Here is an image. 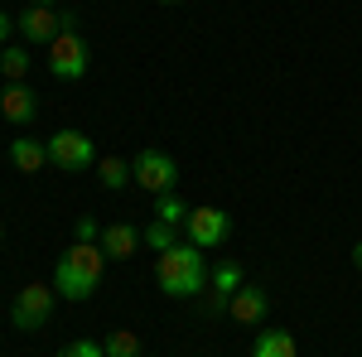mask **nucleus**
Returning a JSON list of instances; mask_svg holds the SVG:
<instances>
[{
	"mask_svg": "<svg viewBox=\"0 0 362 357\" xmlns=\"http://www.w3.org/2000/svg\"><path fill=\"white\" fill-rule=\"evenodd\" d=\"M5 155H10V165L20 169V174H39V169L49 165V145H44V140H34V136H15Z\"/></svg>",
	"mask_w": 362,
	"mask_h": 357,
	"instance_id": "f8f14e48",
	"label": "nucleus"
},
{
	"mask_svg": "<svg viewBox=\"0 0 362 357\" xmlns=\"http://www.w3.org/2000/svg\"><path fill=\"white\" fill-rule=\"evenodd\" d=\"M87 68H92V49L78 34V20L63 15V34L49 44V73H54L58 83H78V78H87Z\"/></svg>",
	"mask_w": 362,
	"mask_h": 357,
	"instance_id": "7ed1b4c3",
	"label": "nucleus"
},
{
	"mask_svg": "<svg viewBox=\"0 0 362 357\" xmlns=\"http://www.w3.org/2000/svg\"><path fill=\"white\" fill-rule=\"evenodd\" d=\"M160 5H184V0H160Z\"/></svg>",
	"mask_w": 362,
	"mask_h": 357,
	"instance_id": "a878e982",
	"label": "nucleus"
},
{
	"mask_svg": "<svg viewBox=\"0 0 362 357\" xmlns=\"http://www.w3.org/2000/svg\"><path fill=\"white\" fill-rule=\"evenodd\" d=\"M232 309V295H218V290H208V300H203V314L208 319H218V314H227Z\"/></svg>",
	"mask_w": 362,
	"mask_h": 357,
	"instance_id": "412c9836",
	"label": "nucleus"
},
{
	"mask_svg": "<svg viewBox=\"0 0 362 357\" xmlns=\"http://www.w3.org/2000/svg\"><path fill=\"white\" fill-rule=\"evenodd\" d=\"M97 179H102V189H126V184H136V169L121 155H107V160H97Z\"/></svg>",
	"mask_w": 362,
	"mask_h": 357,
	"instance_id": "4468645a",
	"label": "nucleus"
},
{
	"mask_svg": "<svg viewBox=\"0 0 362 357\" xmlns=\"http://www.w3.org/2000/svg\"><path fill=\"white\" fill-rule=\"evenodd\" d=\"M107 357H145L140 353V333H131V329H116V333H107Z\"/></svg>",
	"mask_w": 362,
	"mask_h": 357,
	"instance_id": "f3484780",
	"label": "nucleus"
},
{
	"mask_svg": "<svg viewBox=\"0 0 362 357\" xmlns=\"http://www.w3.org/2000/svg\"><path fill=\"white\" fill-rule=\"evenodd\" d=\"M15 29H20L25 44H54L63 34V15H54L49 5H29V10L15 15Z\"/></svg>",
	"mask_w": 362,
	"mask_h": 357,
	"instance_id": "6e6552de",
	"label": "nucleus"
},
{
	"mask_svg": "<svg viewBox=\"0 0 362 357\" xmlns=\"http://www.w3.org/2000/svg\"><path fill=\"white\" fill-rule=\"evenodd\" d=\"M29 5H49V10H54V5H58V0H29Z\"/></svg>",
	"mask_w": 362,
	"mask_h": 357,
	"instance_id": "393cba45",
	"label": "nucleus"
},
{
	"mask_svg": "<svg viewBox=\"0 0 362 357\" xmlns=\"http://www.w3.org/2000/svg\"><path fill=\"white\" fill-rule=\"evenodd\" d=\"M247 280H242V266L237 261H223V266H213V290L218 295H237Z\"/></svg>",
	"mask_w": 362,
	"mask_h": 357,
	"instance_id": "a211bd4d",
	"label": "nucleus"
},
{
	"mask_svg": "<svg viewBox=\"0 0 362 357\" xmlns=\"http://www.w3.org/2000/svg\"><path fill=\"white\" fill-rule=\"evenodd\" d=\"M0 116H5L10 126H29V121L39 116V97H34V87L5 83V92H0Z\"/></svg>",
	"mask_w": 362,
	"mask_h": 357,
	"instance_id": "1a4fd4ad",
	"label": "nucleus"
},
{
	"mask_svg": "<svg viewBox=\"0 0 362 357\" xmlns=\"http://www.w3.org/2000/svg\"><path fill=\"white\" fill-rule=\"evenodd\" d=\"M353 266H358V271H362V242H358V247H353Z\"/></svg>",
	"mask_w": 362,
	"mask_h": 357,
	"instance_id": "b1692460",
	"label": "nucleus"
},
{
	"mask_svg": "<svg viewBox=\"0 0 362 357\" xmlns=\"http://www.w3.org/2000/svg\"><path fill=\"white\" fill-rule=\"evenodd\" d=\"M155 285L165 290L169 300H189V295H203L208 285V261L194 242H174L169 251L155 256Z\"/></svg>",
	"mask_w": 362,
	"mask_h": 357,
	"instance_id": "f03ea898",
	"label": "nucleus"
},
{
	"mask_svg": "<svg viewBox=\"0 0 362 357\" xmlns=\"http://www.w3.org/2000/svg\"><path fill=\"white\" fill-rule=\"evenodd\" d=\"M49 319H54V285L29 280L25 290L15 295V304H10V324H15L20 333H39Z\"/></svg>",
	"mask_w": 362,
	"mask_h": 357,
	"instance_id": "39448f33",
	"label": "nucleus"
},
{
	"mask_svg": "<svg viewBox=\"0 0 362 357\" xmlns=\"http://www.w3.org/2000/svg\"><path fill=\"white\" fill-rule=\"evenodd\" d=\"M251 357H300V343H295V333H285V329H266V333H256Z\"/></svg>",
	"mask_w": 362,
	"mask_h": 357,
	"instance_id": "ddd939ff",
	"label": "nucleus"
},
{
	"mask_svg": "<svg viewBox=\"0 0 362 357\" xmlns=\"http://www.w3.org/2000/svg\"><path fill=\"white\" fill-rule=\"evenodd\" d=\"M10 34H15V15L0 10V44H10Z\"/></svg>",
	"mask_w": 362,
	"mask_h": 357,
	"instance_id": "5701e85b",
	"label": "nucleus"
},
{
	"mask_svg": "<svg viewBox=\"0 0 362 357\" xmlns=\"http://www.w3.org/2000/svg\"><path fill=\"white\" fill-rule=\"evenodd\" d=\"M131 169H136V184L145 193H174V184H179V165L169 160L165 150H140L136 160H131Z\"/></svg>",
	"mask_w": 362,
	"mask_h": 357,
	"instance_id": "423d86ee",
	"label": "nucleus"
},
{
	"mask_svg": "<svg viewBox=\"0 0 362 357\" xmlns=\"http://www.w3.org/2000/svg\"><path fill=\"white\" fill-rule=\"evenodd\" d=\"M44 145H49V165L63 169V174H87L97 165V145L87 131H54Z\"/></svg>",
	"mask_w": 362,
	"mask_h": 357,
	"instance_id": "20e7f679",
	"label": "nucleus"
},
{
	"mask_svg": "<svg viewBox=\"0 0 362 357\" xmlns=\"http://www.w3.org/2000/svg\"><path fill=\"white\" fill-rule=\"evenodd\" d=\"M140 242H145L140 227H131V222H112V227H102V242H97V247L107 251V261H131Z\"/></svg>",
	"mask_w": 362,
	"mask_h": 357,
	"instance_id": "9b49d317",
	"label": "nucleus"
},
{
	"mask_svg": "<svg viewBox=\"0 0 362 357\" xmlns=\"http://www.w3.org/2000/svg\"><path fill=\"white\" fill-rule=\"evenodd\" d=\"M145 247L155 251V256H160V251H169V247H174V227H169V222H160V218H155V222H150V227H145Z\"/></svg>",
	"mask_w": 362,
	"mask_h": 357,
	"instance_id": "6ab92c4d",
	"label": "nucleus"
},
{
	"mask_svg": "<svg viewBox=\"0 0 362 357\" xmlns=\"http://www.w3.org/2000/svg\"><path fill=\"white\" fill-rule=\"evenodd\" d=\"M102 275H107V251L97 242H73L54 266V290L63 300H87L102 290Z\"/></svg>",
	"mask_w": 362,
	"mask_h": 357,
	"instance_id": "f257e3e1",
	"label": "nucleus"
},
{
	"mask_svg": "<svg viewBox=\"0 0 362 357\" xmlns=\"http://www.w3.org/2000/svg\"><path fill=\"white\" fill-rule=\"evenodd\" d=\"M237 324H247V329H256V324H266V314H271V295L261 290V285H242L237 295H232V309H227Z\"/></svg>",
	"mask_w": 362,
	"mask_h": 357,
	"instance_id": "9d476101",
	"label": "nucleus"
},
{
	"mask_svg": "<svg viewBox=\"0 0 362 357\" xmlns=\"http://www.w3.org/2000/svg\"><path fill=\"white\" fill-rule=\"evenodd\" d=\"M29 49H20V44H5V54H0V73H5V83H25L29 73Z\"/></svg>",
	"mask_w": 362,
	"mask_h": 357,
	"instance_id": "2eb2a0df",
	"label": "nucleus"
},
{
	"mask_svg": "<svg viewBox=\"0 0 362 357\" xmlns=\"http://www.w3.org/2000/svg\"><path fill=\"white\" fill-rule=\"evenodd\" d=\"M155 218L169 222V227H184V222H189V208H184L179 193H160V198H155Z\"/></svg>",
	"mask_w": 362,
	"mask_h": 357,
	"instance_id": "dca6fc26",
	"label": "nucleus"
},
{
	"mask_svg": "<svg viewBox=\"0 0 362 357\" xmlns=\"http://www.w3.org/2000/svg\"><path fill=\"white\" fill-rule=\"evenodd\" d=\"M58 357H107L102 343H92V338H73V343H63V353Z\"/></svg>",
	"mask_w": 362,
	"mask_h": 357,
	"instance_id": "aec40b11",
	"label": "nucleus"
},
{
	"mask_svg": "<svg viewBox=\"0 0 362 357\" xmlns=\"http://www.w3.org/2000/svg\"><path fill=\"white\" fill-rule=\"evenodd\" d=\"M0 242H5V222H0Z\"/></svg>",
	"mask_w": 362,
	"mask_h": 357,
	"instance_id": "bb28decb",
	"label": "nucleus"
},
{
	"mask_svg": "<svg viewBox=\"0 0 362 357\" xmlns=\"http://www.w3.org/2000/svg\"><path fill=\"white\" fill-rule=\"evenodd\" d=\"M78 242H102V222L97 218H78Z\"/></svg>",
	"mask_w": 362,
	"mask_h": 357,
	"instance_id": "4be33fe9",
	"label": "nucleus"
},
{
	"mask_svg": "<svg viewBox=\"0 0 362 357\" xmlns=\"http://www.w3.org/2000/svg\"><path fill=\"white\" fill-rule=\"evenodd\" d=\"M184 232H189V242H194L198 251H213L232 237V218H227L223 208H189Z\"/></svg>",
	"mask_w": 362,
	"mask_h": 357,
	"instance_id": "0eeeda50",
	"label": "nucleus"
}]
</instances>
